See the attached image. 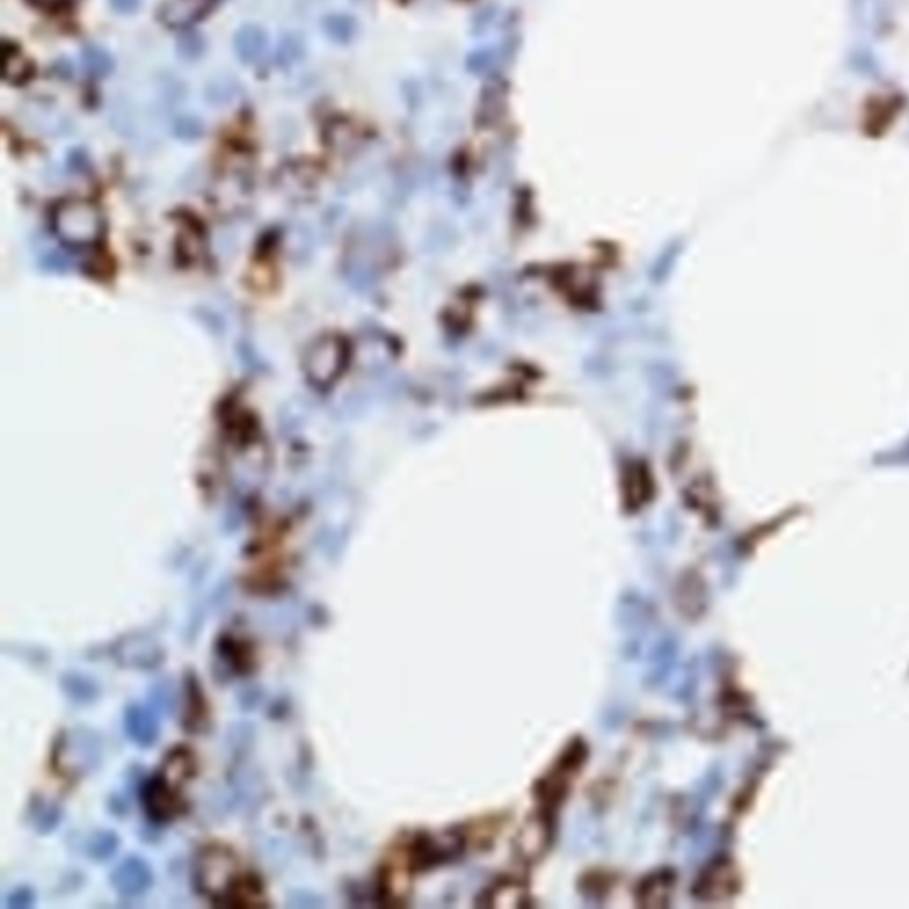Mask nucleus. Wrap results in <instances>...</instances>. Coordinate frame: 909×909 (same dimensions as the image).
I'll use <instances>...</instances> for the list:
<instances>
[{
  "label": "nucleus",
  "mask_w": 909,
  "mask_h": 909,
  "mask_svg": "<svg viewBox=\"0 0 909 909\" xmlns=\"http://www.w3.org/2000/svg\"><path fill=\"white\" fill-rule=\"evenodd\" d=\"M127 730L134 737V741L141 744L153 743L155 725L141 709H130L127 714Z\"/></svg>",
  "instance_id": "nucleus-8"
},
{
  "label": "nucleus",
  "mask_w": 909,
  "mask_h": 909,
  "mask_svg": "<svg viewBox=\"0 0 909 909\" xmlns=\"http://www.w3.org/2000/svg\"><path fill=\"white\" fill-rule=\"evenodd\" d=\"M31 75V63L18 48L4 43V80L9 84H22Z\"/></svg>",
  "instance_id": "nucleus-4"
},
{
  "label": "nucleus",
  "mask_w": 909,
  "mask_h": 909,
  "mask_svg": "<svg viewBox=\"0 0 909 909\" xmlns=\"http://www.w3.org/2000/svg\"><path fill=\"white\" fill-rule=\"evenodd\" d=\"M235 95H237V84L228 79L215 80L208 86V91H206L208 100L212 103H217V105L231 102V98Z\"/></svg>",
  "instance_id": "nucleus-9"
},
{
  "label": "nucleus",
  "mask_w": 909,
  "mask_h": 909,
  "mask_svg": "<svg viewBox=\"0 0 909 909\" xmlns=\"http://www.w3.org/2000/svg\"><path fill=\"white\" fill-rule=\"evenodd\" d=\"M215 0H167L160 9V20L169 29H189L214 8Z\"/></svg>",
  "instance_id": "nucleus-1"
},
{
  "label": "nucleus",
  "mask_w": 909,
  "mask_h": 909,
  "mask_svg": "<svg viewBox=\"0 0 909 909\" xmlns=\"http://www.w3.org/2000/svg\"><path fill=\"white\" fill-rule=\"evenodd\" d=\"M306 52V45L299 34H286L277 47L276 61L281 68L299 63Z\"/></svg>",
  "instance_id": "nucleus-7"
},
{
  "label": "nucleus",
  "mask_w": 909,
  "mask_h": 909,
  "mask_svg": "<svg viewBox=\"0 0 909 909\" xmlns=\"http://www.w3.org/2000/svg\"><path fill=\"white\" fill-rule=\"evenodd\" d=\"M267 34L261 29L260 25L247 24L238 29L235 34V52L242 63L254 64L260 63L261 57L265 56L267 50Z\"/></svg>",
  "instance_id": "nucleus-2"
},
{
  "label": "nucleus",
  "mask_w": 909,
  "mask_h": 909,
  "mask_svg": "<svg viewBox=\"0 0 909 909\" xmlns=\"http://www.w3.org/2000/svg\"><path fill=\"white\" fill-rule=\"evenodd\" d=\"M325 36L334 43H348L354 40L357 32L356 20L345 13H332L327 15L322 22Z\"/></svg>",
  "instance_id": "nucleus-6"
},
{
  "label": "nucleus",
  "mask_w": 909,
  "mask_h": 909,
  "mask_svg": "<svg viewBox=\"0 0 909 909\" xmlns=\"http://www.w3.org/2000/svg\"><path fill=\"white\" fill-rule=\"evenodd\" d=\"M174 132L180 135L182 139H194V137H198L201 134V125H199L198 119L183 116V118L176 121Z\"/></svg>",
  "instance_id": "nucleus-11"
},
{
  "label": "nucleus",
  "mask_w": 909,
  "mask_h": 909,
  "mask_svg": "<svg viewBox=\"0 0 909 909\" xmlns=\"http://www.w3.org/2000/svg\"><path fill=\"white\" fill-rule=\"evenodd\" d=\"M143 0H111V8L119 15H132L135 13Z\"/></svg>",
  "instance_id": "nucleus-12"
},
{
  "label": "nucleus",
  "mask_w": 909,
  "mask_h": 909,
  "mask_svg": "<svg viewBox=\"0 0 909 909\" xmlns=\"http://www.w3.org/2000/svg\"><path fill=\"white\" fill-rule=\"evenodd\" d=\"M31 2L34 6L45 9V11H61V9L68 8L70 4H73V0H31Z\"/></svg>",
  "instance_id": "nucleus-13"
},
{
  "label": "nucleus",
  "mask_w": 909,
  "mask_h": 909,
  "mask_svg": "<svg viewBox=\"0 0 909 909\" xmlns=\"http://www.w3.org/2000/svg\"><path fill=\"white\" fill-rule=\"evenodd\" d=\"M82 61H84L87 73L95 79H103V77L111 75L114 70V59L111 54L105 48L93 45V43L82 48Z\"/></svg>",
  "instance_id": "nucleus-5"
},
{
  "label": "nucleus",
  "mask_w": 909,
  "mask_h": 909,
  "mask_svg": "<svg viewBox=\"0 0 909 909\" xmlns=\"http://www.w3.org/2000/svg\"><path fill=\"white\" fill-rule=\"evenodd\" d=\"M203 40L199 34H185L180 43H178V52L182 54L185 59H198L201 54H203Z\"/></svg>",
  "instance_id": "nucleus-10"
},
{
  "label": "nucleus",
  "mask_w": 909,
  "mask_h": 909,
  "mask_svg": "<svg viewBox=\"0 0 909 909\" xmlns=\"http://www.w3.org/2000/svg\"><path fill=\"white\" fill-rule=\"evenodd\" d=\"M150 870L141 860H127L119 865V869L112 874V881L121 894L134 895L143 892L150 885Z\"/></svg>",
  "instance_id": "nucleus-3"
}]
</instances>
